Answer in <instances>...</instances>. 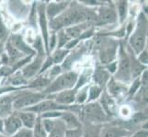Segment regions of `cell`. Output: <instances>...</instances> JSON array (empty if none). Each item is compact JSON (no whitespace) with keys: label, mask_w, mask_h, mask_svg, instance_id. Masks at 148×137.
Here are the masks:
<instances>
[{"label":"cell","mask_w":148,"mask_h":137,"mask_svg":"<svg viewBox=\"0 0 148 137\" xmlns=\"http://www.w3.org/2000/svg\"><path fill=\"white\" fill-rule=\"evenodd\" d=\"M62 72V67L59 65H55L52 69H50V76L51 77H57Z\"/></svg>","instance_id":"obj_51"},{"label":"cell","mask_w":148,"mask_h":137,"mask_svg":"<svg viewBox=\"0 0 148 137\" xmlns=\"http://www.w3.org/2000/svg\"><path fill=\"white\" fill-rule=\"evenodd\" d=\"M16 114L18 116L20 121H21L22 126L29 129L33 128L35 121H36V119H37L36 114L33 113H30V111H19Z\"/></svg>","instance_id":"obj_25"},{"label":"cell","mask_w":148,"mask_h":137,"mask_svg":"<svg viewBox=\"0 0 148 137\" xmlns=\"http://www.w3.org/2000/svg\"><path fill=\"white\" fill-rule=\"evenodd\" d=\"M12 73H13L12 68H10L9 66L4 65L0 67V76H2V77H7V76H9Z\"/></svg>","instance_id":"obj_49"},{"label":"cell","mask_w":148,"mask_h":137,"mask_svg":"<svg viewBox=\"0 0 148 137\" xmlns=\"http://www.w3.org/2000/svg\"><path fill=\"white\" fill-rule=\"evenodd\" d=\"M69 54V50L65 49H56L54 53L52 56V59L53 62L55 65H58L59 63L63 62L64 59L67 57V55Z\"/></svg>","instance_id":"obj_31"},{"label":"cell","mask_w":148,"mask_h":137,"mask_svg":"<svg viewBox=\"0 0 148 137\" xmlns=\"http://www.w3.org/2000/svg\"><path fill=\"white\" fill-rule=\"evenodd\" d=\"M78 79V73L69 70L63 74H61L55 78L53 82H51L46 89L42 90V93L45 95H50L53 93H58L60 91L66 90H72L75 88Z\"/></svg>","instance_id":"obj_2"},{"label":"cell","mask_w":148,"mask_h":137,"mask_svg":"<svg viewBox=\"0 0 148 137\" xmlns=\"http://www.w3.org/2000/svg\"><path fill=\"white\" fill-rule=\"evenodd\" d=\"M100 25L102 24H112L117 21V13L110 7L100 6L98 11L96 12Z\"/></svg>","instance_id":"obj_14"},{"label":"cell","mask_w":148,"mask_h":137,"mask_svg":"<svg viewBox=\"0 0 148 137\" xmlns=\"http://www.w3.org/2000/svg\"><path fill=\"white\" fill-rule=\"evenodd\" d=\"M10 82H11V85H13V86H20V85L27 84L28 80L25 79L21 73H18V75L15 76L14 78L10 80Z\"/></svg>","instance_id":"obj_41"},{"label":"cell","mask_w":148,"mask_h":137,"mask_svg":"<svg viewBox=\"0 0 148 137\" xmlns=\"http://www.w3.org/2000/svg\"><path fill=\"white\" fill-rule=\"evenodd\" d=\"M53 62L52 57H51V56H48V57L46 58V59H44V61H43V63L42 65V68H40V70L39 74H42L44 72H46L47 70L51 69V67L53 66Z\"/></svg>","instance_id":"obj_44"},{"label":"cell","mask_w":148,"mask_h":137,"mask_svg":"<svg viewBox=\"0 0 148 137\" xmlns=\"http://www.w3.org/2000/svg\"><path fill=\"white\" fill-rule=\"evenodd\" d=\"M147 49H144L143 51L138 55V61L143 64V65H145L146 66L147 63H148V55H147Z\"/></svg>","instance_id":"obj_48"},{"label":"cell","mask_w":148,"mask_h":137,"mask_svg":"<svg viewBox=\"0 0 148 137\" xmlns=\"http://www.w3.org/2000/svg\"><path fill=\"white\" fill-rule=\"evenodd\" d=\"M43 61H44V57L37 55V57L32 61H30V63H28L26 66H24L20 73L22 74V76L26 80L34 77L35 75L39 74Z\"/></svg>","instance_id":"obj_12"},{"label":"cell","mask_w":148,"mask_h":137,"mask_svg":"<svg viewBox=\"0 0 148 137\" xmlns=\"http://www.w3.org/2000/svg\"><path fill=\"white\" fill-rule=\"evenodd\" d=\"M119 61H117V70L115 72L114 80L121 83L129 82L131 77V62L130 57L128 52H126L125 49L123 48V45L121 44L120 46V51H119Z\"/></svg>","instance_id":"obj_5"},{"label":"cell","mask_w":148,"mask_h":137,"mask_svg":"<svg viewBox=\"0 0 148 137\" xmlns=\"http://www.w3.org/2000/svg\"><path fill=\"white\" fill-rule=\"evenodd\" d=\"M78 42H79V39H70L69 41L65 44L64 49H67V50L72 49L73 48H75V46L78 44Z\"/></svg>","instance_id":"obj_52"},{"label":"cell","mask_w":148,"mask_h":137,"mask_svg":"<svg viewBox=\"0 0 148 137\" xmlns=\"http://www.w3.org/2000/svg\"><path fill=\"white\" fill-rule=\"evenodd\" d=\"M120 113H121L122 116H124V117H126V116H129L131 114V109L128 107V106H122V107L121 108V111Z\"/></svg>","instance_id":"obj_55"},{"label":"cell","mask_w":148,"mask_h":137,"mask_svg":"<svg viewBox=\"0 0 148 137\" xmlns=\"http://www.w3.org/2000/svg\"><path fill=\"white\" fill-rule=\"evenodd\" d=\"M147 129H143L138 132H136L135 134H134L132 137H147Z\"/></svg>","instance_id":"obj_56"},{"label":"cell","mask_w":148,"mask_h":137,"mask_svg":"<svg viewBox=\"0 0 148 137\" xmlns=\"http://www.w3.org/2000/svg\"><path fill=\"white\" fill-rule=\"evenodd\" d=\"M84 22H86V8L72 2L63 13L51 20L50 28L53 31H58Z\"/></svg>","instance_id":"obj_1"},{"label":"cell","mask_w":148,"mask_h":137,"mask_svg":"<svg viewBox=\"0 0 148 137\" xmlns=\"http://www.w3.org/2000/svg\"><path fill=\"white\" fill-rule=\"evenodd\" d=\"M65 125L64 124V123L62 121V120H59L56 127L51 132V133L48 134L47 137H64V133H65Z\"/></svg>","instance_id":"obj_32"},{"label":"cell","mask_w":148,"mask_h":137,"mask_svg":"<svg viewBox=\"0 0 148 137\" xmlns=\"http://www.w3.org/2000/svg\"><path fill=\"white\" fill-rule=\"evenodd\" d=\"M56 44H57V38H56V33L54 32L52 36H51V38H49V39H48V52H49V54L51 53V51L53 50Z\"/></svg>","instance_id":"obj_47"},{"label":"cell","mask_w":148,"mask_h":137,"mask_svg":"<svg viewBox=\"0 0 148 137\" xmlns=\"http://www.w3.org/2000/svg\"><path fill=\"white\" fill-rule=\"evenodd\" d=\"M8 9L13 14V16L19 19L26 18L29 12V7L20 1H9Z\"/></svg>","instance_id":"obj_20"},{"label":"cell","mask_w":148,"mask_h":137,"mask_svg":"<svg viewBox=\"0 0 148 137\" xmlns=\"http://www.w3.org/2000/svg\"><path fill=\"white\" fill-rule=\"evenodd\" d=\"M129 49V57H130V62H131V77L132 79H137L139 78V75L143 73L145 70H146V66L141 64L137 58L135 57V54L134 51L131 52L130 47L128 48Z\"/></svg>","instance_id":"obj_22"},{"label":"cell","mask_w":148,"mask_h":137,"mask_svg":"<svg viewBox=\"0 0 148 137\" xmlns=\"http://www.w3.org/2000/svg\"><path fill=\"white\" fill-rule=\"evenodd\" d=\"M147 76H148V72L147 70H145L143 72V76L140 78V82H141V85H143L144 87H147Z\"/></svg>","instance_id":"obj_54"},{"label":"cell","mask_w":148,"mask_h":137,"mask_svg":"<svg viewBox=\"0 0 148 137\" xmlns=\"http://www.w3.org/2000/svg\"><path fill=\"white\" fill-rule=\"evenodd\" d=\"M96 43L99 49V60L101 64L106 66L113 62V60L116 59L118 43L112 39H104L101 37L97 38Z\"/></svg>","instance_id":"obj_6"},{"label":"cell","mask_w":148,"mask_h":137,"mask_svg":"<svg viewBox=\"0 0 148 137\" xmlns=\"http://www.w3.org/2000/svg\"><path fill=\"white\" fill-rule=\"evenodd\" d=\"M11 137H34V136H33L32 129L22 127V128H20L16 134H13Z\"/></svg>","instance_id":"obj_40"},{"label":"cell","mask_w":148,"mask_h":137,"mask_svg":"<svg viewBox=\"0 0 148 137\" xmlns=\"http://www.w3.org/2000/svg\"><path fill=\"white\" fill-rule=\"evenodd\" d=\"M88 87H84L83 89H80V91L78 93H76L75 101L77 103L82 104L88 99Z\"/></svg>","instance_id":"obj_38"},{"label":"cell","mask_w":148,"mask_h":137,"mask_svg":"<svg viewBox=\"0 0 148 137\" xmlns=\"http://www.w3.org/2000/svg\"><path fill=\"white\" fill-rule=\"evenodd\" d=\"M14 97L11 95L0 96V118L6 119L8 116L13 113Z\"/></svg>","instance_id":"obj_18"},{"label":"cell","mask_w":148,"mask_h":137,"mask_svg":"<svg viewBox=\"0 0 148 137\" xmlns=\"http://www.w3.org/2000/svg\"><path fill=\"white\" fill-rule=\"evenodd\" d=\"M21 88H15V87H3L0 88V95H2L5 92H8V91H12V90H18Z\"/></svg>","instance_id":"obj_57"},{"label":"cell","mask_w":148,"mask_h":137,"mask_svg":"<svg viewBox=\"0 0 148 137\" xmlns=\"http://www.w3.org/2000/svg\"><path fill=\"white\" fill-rule=\"evenodd\" d=\"M0 137H8V136L5 135V134H0Z\"/></svg>","instance_id":"obj_61"},{"label":"cell","mask_w":148,"mask_h":137,"mask_svg":"<svg viewBox=\"0 0 148 137\" xmlns=\"http://www.w3.org/2000/svg\"><path fill=\"white\" fill-rule=\"evenodd\" d=\"M4 133V120L0 118V134Z\"/></svg>","instance_id":"obj_59"},{"label":"cell","mask_w":148,"mask_h":137,"mask_svg":"<svg viewBox=\"0 0 148 137\" xmlns=\"http://www.w3.org/2000/svg\"><path fill=\"white\" fill-rule=\"evenodd\" d=\"M8 37V30L3 21L1 15H0V41L5 42L7 40Z\"/></svg>","instance_id":"obj_39"},{"label":"cell","mask_w":148,"mask_h":137,"mask_svg":"<svg viewBox=\"0 0 148 137\" xmlns=\"http://www.w3.org/2000/svg\"><path fill=\"white\" fill-rule=\"evenodd\" d=\"M64 137H82V126L76 129H66Z\"/></svg>","instance_id":"obj_42"},{"label":"cell","mask_w":148,"mask_h":137,"mask_svg":"<svg viewBox=\"0 0 148 137\" xmlns=\"http://www.w3.org/2000/svg\"><path fill=\"white\" fill-rule=\"evenodd\" d=\"M100 106L105 111V113L110 117L116 113L117 106L114 99L111 97L110 95L108 94L107 91H104L102 95H100Z\"/></svg>","instance_id":"obj_17"},{"label":"cell","mask_w":148,"mask_h":137,"mask_svg":"<svg viewBox=\"0 0 148 137\" xmlns=\"http://www.w3.org/2000/svg\"><path fill=\"white\" fill-rule=\"evenodd\" d=\"M77 93V90L74 89L72 90H66L60 91L55 95V103L59 105L63 106H69L72 105L75 101V96Z\"/></svg>","instance_id":"obj_16"},{"label":"cell","mask_w":148,"mask_h":137,"mask_svg":"<svg viewBox=\"0 0 148 137\" xmlns=\"http://www.w3.org/2000/svg\"><path fill=\"white\" fill-rule=\"evenodd\" d=\"M70 5V2L68 1H63L59 3L55 2H51L49 3L47 6H45V13H46L47 18L51 20H53L54 18H56L61 13H63L64 10L68 7Z\"/></svg>","instance_id":"obj_15"},{"label":"cell","mask_w":148,"mask_h":137,"mask_svg":"<svg viewBox=\"0 0 148 137\" xmlns=\"http://www.w3.org/2000/svg\"><path fill=\"white\" fill-rule=\"evenodd\" d=\"M132 29H134V23L130 22L129 25H128V27H127V35H128V36L132 34Z\"/></svg>","instance_id":"obj_58"},{"label":"cell","mask_w":148,"mask_h":137,"mask_svg":"<svg viewBox=\"0 0 148 137\" xmlns=\"http://www.w3.org/2000/svg\"><path fill=\"white\" fill-rule=\"evenodd\" d=\"M89 24L84 22L81 24L75 25V26H71L69 28H66L64 29V32L67 34V36L71 39H78L79 37L83 34L84 31H86L88 28Z\"/></svg>","instance_id":"obj_24"},{"label":"cell","mask_w":148,"mask_h":137,"mask_svg":"<svg viewBox=\"0 0 148 137\" xmlns=\"http://www.w3.org/2000/svg\"><path fill=\"white\" fill-rule=\"evenodd\" d=\"M69 106H63V105H59L55 103L54 101L52 100H45L40 101V103L35 104L32 107L26 108L22 111H30V113H48V111H70Z\"/></svg>","instance_id":"obj_8"},{"label":"cell","mask_w":148,"mask_h":137,"mask_svg":"<svg viewBox=\"0 0 148 137\" xmlns=\"http://www.w3.org/2000/svg\"><path fill=\"white\" fill-rule=\"evenodd\" d=\"M33 58V56H27V57H25L21 59H19L18 62L15 63L13 66H12V70L13 72H16L17 70L20 69L21 67H24V66H26L29 62H30V60Z\"/></svg>","instance_id":"obj_37"},{"label":"cell","mask_w":148,"mask_h":137,"mask_svg":"<svg viewBox=\"0 0 148 137\" xmlns=\"http://www.w3.org/2000/svg\"><path fill=\"white\" fill-rule=\"evenodd\" d=\"M32 49L36 51V53H38L39 56H42L44 57L45 55V48H44V44L42 41V38L40 36H37L36 38H35V41L33 43V47Z\"/></svg>","instance_id":"obj_36"},{"label":"cell","mask_w":148,"mask_h":137,"mask_svg":"<svg viewBox=\"0 0 148 137\" xmlns=\"http://www.w3.org/2000/svg\"><path fill=\"white\" fill-rule=\"evenodd\" d=\"M130 134V131L117 124L102 125L100 131V137H129Z\"/></svg>","instance_id":"obj_11"},{"label":"cell","mask_w":148,"mask_h":137,"mask_svg":"<svg viewBox=\"0 0 148 137\" xmlns=\"http://www.w3.org/2000/svg\"><path fill=\"white\" fill-rule=\"evenodd\" d=\"M102 90L100 87L97 85H93L91 86L88 90V103H92V101H95L96 99H98L99 96L101 95V92H102Z\"/></svg>","instance_id":"obj_33"},{"label":"cell","mask_w":148,"mask_h":137,"mask_svg":"<svg viewBox=\"0 0 148 137\" xmlns=\"http://www.w3.org/2000/svg\"><path fill=\"white\" fill-rule=\"evenodd\" d=\"M103 124H92L83 123L82 137H100V131Z\"/></svg>","instance_id":"obj_26"},{"label":"cell","mask_w":148,"mask_h":137,"mask_svg":"<svg viewBox=\"0 0 148 137\" xmlns=\"http://www.w3.org/2000/svg\"><path fill=\"white\" fill-rule=\"evenodd\" d=\"M91 72L90 70H85L83 73H81L80 76H78V79H77V82H76V84L75 86L74 90H77L79 89H81L83 86L88 82L89 80V76H90Z\"/></svg>","instance_id":"obj_35"},{"label":"cell","mask_w":148,"mask_h":137,"mask_svg":"<svg viewBox=\"0 0 148 137\" xmlns=\"http://www.w3.org/2000/svg\"><path fill=\"white\" fill-rule=\"evenodd\" d=\"M32 132H33L34 137H47L48 136V134L46 133V131L44 130L42 126L40 116H37L36 121H35V124L32 128Z\"/></svg>","instance_id":"obj_30"},{"label":"cell","mask_w":148,"mask_h":137,"mask_svg":"<svg viewBox=\"0 0 148 137\" xmlns=\"http://www.w3.org/2000/svg\"><path fill=\"white\" fill-rule=\"evenodd\" d=\"M94 34V28H88L86 30V31L83 32V34L81 35L79 37V40H82V39H86V38H89L93 36Z\"/></svg>","instance_id":"obj_50"},{"label":"cell","mask_w":148,"mask_h":137,"mask_svg":"<svg viewBox=\"0 0 148 137\" xmlns=\"http://www.w3.org/2000/svg\"><path fill=\"white\" fill-rule=\"evenodd\" d=\"M107 86H108V94L110 95L111 97H116V96H119L120 94H122L128 90L123 83L117 82L116 80H114V78L110 79L108 83H107Z\"/></svg>","instance_id":"obj_23"},{"label":"cell","mask_w":148,"mask_h":137,"mask_svg":"<svg viewBox=\"0 0 148 137\" xmlns=\"http://www.w3.org/2000/svg\"><path fill=\"white\" fill-rule=\"evenodd\" d=\"M147 120V115H145L143 113H136L132 118V124H139L142 121H145Z\"/></svg>","instance_id":"obj_45"},{"label":"cell","mask_w":148,"mask_h":137,"mask_svg":"<svg viewBox=\"0 0 148 137\" xmlns=\"http://www.w3.org/2000/svg\"><path fill=\"white\" fill-rule=\"evenodd\" d=\"M52 82V79L45 78V77H40L36 78L34 80H32L28 86V88L30 89H46L48 86Z\"/></svg>","instance_id":"obj_28"},{"label":"cell","mask_w":148,"mask_h":137,"mask_svg":"<svg viewBox=\"0 0 148 137\" xmlns=\"http://www.w3.org/2000/svg\"><path fill=\"white\" fill-rule=\"evenodd\" d=\"M104 69L108 70L110 73H115L117 70V61H113L108 65H106Z\"/></svg>","instance_id":"obj_53"},{"label":"cell","mask_w":148,"mask_h":137,"mask_svg":"<svg viewBox=\"0 0 148 137\" xmlns=\"http://www.w3.org/2000/svg\"><path fill=\"white\" fill-rule=\"evenodd\" d=\"M116 7H117V13L120 18V22L122 23L127 18V14H128V2L124 1V0H121V1L116 2Z\"/></svg>","instance_id":"obj_29"},{"label":"cell","mask_w":148,"mask_h":137,"mask_svg":"<svg viewBox=\"0 0 148 137\" xmlns=\"http://www.w3.org/2000/svg\"><path fill=\"white\" fill-rule=\"evenodd\" d=\"M81 113H82L83 123L103 124L110 120V117L105 113V111L98 101L88 103L81 110Z\"/></svg>","instance_id":"obj_4"},{"label":"cell","mask_w":148,"mask_h":137,"mask_svg":"<svg viewBox=\"0 0 148 137\" xmlns=\"http://www.w3.org/2000/svg\"><path fill=\"white\" fill-rule=\"evenodd\" d=\"M147 37V19L143 13L139 15L134 32L130 37L131 49L135 55H139L143 50L145 49V42Z\"/></svg>","instance_id":"obj_3"},{"label":"cell","mask_w":148,"mask_h":137,"mask_svg":"<svg viewBox=\"0 0 148 137\" xmlns=\"http://www.w3.org/2000/svg\"><path fill=\"white\" fill-rule=\"evenodd\" d=\"M46 97L47 96L42 92H22L16 97L14 96L13 109L22 111L44 101Z\"/></svg>","instance_id":"obj_7"},{"label":"cell","mask_w":148,"mask_h":137,"mask_svg":"<svg viewBox=\"0 0 148 137\" xmlns=\"http://www.w3.org/2000/svg\"><path fill=\"white\" fill-rule=\"evenodd\" d=\"M5 49L7 50V55L8 57V59H9V62H12V66L18 62L19 59H21L25 57V55H23L21 52H19L18 50L13 47V46L10 44L8 40H7V43L5 45Z\"/></svg>","instance_id":"obj_27"},{"label":"cell","mask_w":148,"mask_h":137,"mask_svg":"<svg viewBox=\"0 0 148 137\" xmlns=\"http://www.w3.org/2000/svg\"><path fill=\"white\" fill-rule=\"evenodd\" d=\"M60 119L62 120L64 124L65 125L66 129H76L82 126L80 120L74 113L69 111H63L62 115H61Z\"/></svg>","instance_id":"obj_19"},{"label":"cell","mask_w":148,"mask_h":137,"mask_svg":"<svg viewBox=\"0 0 148 137\" xmlns=\"http://www.w3.org/2000/svg\"><path fill=\"white\" fill-rule=\"evenodd\" d=\"M62 113H63V111H48V113H44L40 114V118L42 119H56V118H60Z\"/></svg>","instance_id":"obj_43"},{"label":"cell","mask_w":148,"mask_h":137,"mask_svg":"<svg viewBox=\"0 0 148 137\" xmlns=\"http://www.w3.org/2000/svg\"><path fill=\"white\" fill-rule=\"evenodd\" d=\"M8 41L13 47L16 48L19 52H21L25 56H33L36 54V51L32 49V47L25 41L23 37L19 34H11L9 36Z\"/></svg>","instance_id":"obj_10"},{"label":"cell","mask_w":148,"mask_h":137,"mask_svg":"<svg viewBox=\"0 0 148 137\" xmlns=\"http://www.w3.org/2000/svg\"><path fill=\"white\" fill-rule=\"evenodd\" d=\"M4 50H5V44L4 42L0 41V56L4 53Z\"/></svg>","instance_id":"obj_60"},{"label":"cell","mask_w":148,"mask_h":137,"mask_svg":"<svg viewBox=\"0 0 148 137\" xmlns=\"http://www.w3.org/2000/svg\"><path fill=\"white\" fill-rule=\"evenodd\" d=\"M141 87V82H140V77L137 78V79H134V82H132V86L130 90H128V92L130 95H134L136 93V91L139 90V88Z\"/></svg>","instance_id":"obj_46"},{"label":"cell","mask_w":148,"mask_h":137,"mask_svg":"<svg viewBox=\"0 0 148 137\" xmlns=\"http://www.w3.org/2000/svg\"><path fill=\"white\" fill-rule=\"evenodd\" d=\"M37 11H38V17H39V24L42 31V38L44 44L45 52L49 55L48 52V39H49V33H48V22H47V17L45 13V5L44 3H39L37 5Z\"/></svg>","instance_id":"obj_9"},{"label":"cell","mask_w":148,"mask_h":137,"mask_svg":"<svg viewBox=\"0 0 148 137\" xmlns=\"http://www.w3.org/2000/svg\"><path fill=\"white\" fill-rule=\"evenodd\" d=\"M56 38H57V49H62L63 47H64L65 44L71 39L67 36V34L64 32V29L58 30L57 34H56Z\"/></svg>","instance_id":"obj_34"},{"label":"cell","mask_w":148,"mask_h":137,"mask_svg":"<svg viewBox=\"0 0 148 137\" xmlns=\"http://www.w3.org/2000/svg\"><path fill=\"white\" fill-rule=\"evenodd\" d=\"M1 64H2V63H1V60H0V67H1Z\"/></svg>","instance_id":"obj_62"},{"label":"cell","mask_w":148,"mask_h":137,"mask_svg":"<svg viewBox=\"0 0 148 137\" xmlns=\"http://www.w3.org/2000/svg\"><path fill=\"white\" fill-rule=\"evenodd\" d=\"M22 127L21 121L18 118V116L14 113L4 120V133L7 134V136L11 137Z\"/></svg>","instance_id":"obj_13"},{"label":"cell","mask_w":148,"mask_h":137,"mask_svg":"<svg viewBox=\"0 0 148 137\" xmlns=\"http://www.w3.org/2000/svg\"><path fill=\"white\" fill-rule=\"evenodd\" d=\"M92 77L96 85L100 87L101 89H103L104 86L107 85L110 79V73L103 67H97L95 72H93Z\"/></svg>","instance_id":"obj_21"}]
</instances>
